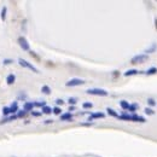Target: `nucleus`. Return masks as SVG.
Here are the masks:
<instances>
[{"label":"nucleus","instance_id":"6ab92c4d","mask_svg":"<svg viewBox=\"0 0 157 157\" xmlns=\"http://www.w3.org/2000/svg\"><path fill=\"white\" fill-rule=\"evenodd\" d=\"M51 112H53V109H52V108H50V107H47V105L42 108V114L48 115V114H51Z\"/></svg>","mask_w":157,"mask_h":157},{"label":"nucleus","instance_id":"f3484780","mask_svg":"<svg viewBox=\"0 0 157 157\" xmlns=\"http://www.w3.org/2000/svg\"><path fill=\"white\" fill-rule=\"evenodd\" d=\"M16 118H18L17 117V115H12V116H10V117H6V118H4L0 123H6V122H10V121H13V120H16Z\"/></svg>","mask_w":157,"mask_h":157},{"label":"nucleus","instance_id":"20e7f679","mask_svg":"<svg viewBox=\"0 0 157 157\" xmlns=\"http://www.w3.org/2000/svg\"><path fill=\"white\" fill-rule=\"evenodd\" d=\"M83 83H85V81L82 79L75 77V79H72V80H69L68 82H65V86L66 87H75V86H81Z\"/></svg>","mask_w":157,"mask_h":157},{"label":"nucleus","instance_id":"cd10ccee","mask_svg":"<svg viewBox=\"0 0 157 157\" xmlns=\"http://www.w3.org/2000/svg\"><path fill=\"white\" fill-rule=\"evenodd\" d=\"M144 111H145V114H146V115H153V114H155V111H153L151 108H146Z\"/></svg>","mask_w":157,"mask_h":157},{"label":"nucleus","instance_id":"9b49d317","mask_svg":"<svg viewBox=\"0 0 157 157\" xmlns=\"http://www.w3.org/2000/svg\"><path fill=\"white\" fill-rule=\"evenodd\" d=\"M72 120H73L72 112H65V114L61 115V121H72Z\"/></svg>","mask_w":157,"mask_h":157},{"label":"nucleus","instance_id":"f8f14e48","mask_svg":"<svg viewBox=\"0 0 157 157\" xmlns=\"http://www.w3.org/2000/svg\"><path fill=\"white\" fill-rule=\"evenodd\" d=\"M10 111H11V114L18 112V103H17V102H13L12 105L10 107Z\"/></svg>","mask_w":157,"mask_h":157},{"label":"nucleus","instance_id":"5701e85b","mask_svg":"<svg viewBox=\"0 0 157 157\" xmlns=\"http://www.w3.org/2000/svg\"><path fill=\"white\" fill-rule=\"evenodd\" d=\"M82 108L83 109H91V108H93V104L92 103H83L82 104Z\"/></svg>","mask_w":157,"mask_h":157},{"label":"nucleus","instance_id":"473e14b6","mask_svg":"<svg viewBox=\"0 0 157 157\" xmlns=\"http://www.w3.org/2000/svg\"><path fill=\"white\" fill-rule=\"evenodd\" d=\"M56 104H57V105H63L64 100L63 99H56Z\"/></svg>","mask_w":157,"mask_h":157},{"label":"nucleus","instance_id":"c756f323","mask_svg":"<svg viewBox=\"0 0 157 157\" xmlns=\"http://www.w3.org/2000/svg\"><path fill=\"white\" fill-rule=\"evenodd\" d=\"M68 102H69V104H72V105H75L76 102H77V99L76 98H69Z\"/></svg>","mask_w":157,"mask_h":157},{"label":"nucleus","instance_id":"0eeeda50","mask_svg":"<svg viewBox=\"0 0 157 157\" xmlns=\"http://www.w3.org/2000/svg\"><path fill=\"white\" fill-rule=\"evenodd\" d=\"M105 117V114L104 112H94V114H91L88 121H92V120H96V118H104Z\"/></svg>","mask_w":157,"mask_h":157},{"label":"nucleus","instance_id":"bb28decb","mask_svg":"<svg viewBox=\"0 0 157 157\" xmlns=\"http://www.w3.org/2000/svg\"><path fill=\"white\" fill-rule=\"evenodd\" d=\"M61 112H62L61 108H58V107H55V108H53V114H55V115H61Z\"/></svg>","mask_w":157,"mask_h":157},{"label":"nucleus","instance_id":"4c0bfd02","mask_svg":"<svg viewBox=\"0 0 157 157\" xmlns=\"http://www.w3.org/2000/svg\"><path fill=\"white\" fill-rule=\"evenodd\" d=\"M155 27H156V30H157V18H155Z\"/></svg>","mask_w":157,"mask_h":157},{"label":"nucleus","instance_id":"a878e982","mask_svg":"<svg viewBox=\"0 0 157 157\" xmlns=\"http://www.w3.org/2000/svg\"><path fill=\"white\" fill-rule=\"evenodd\" d=\"M148 104H149L150 107H155V105H156V102H155V99L149 98V99H148Z\"/></svg>","mask_w":157,"mask_h":157},{"label":"nucleus","instance_id":"ddd939ff","mask_svg":"<svg viewBox=\"0 0 157 157\" xmlns=\"http://www.w3.org/2000/svg\"><path fill=\"white\" fill-rule=\"evenodd\" d=\"M129 105H131V104H129L127 100H121V102H120V107L123 109V110H128V109H129Z\"/></svg>","mask_w":157,"mask_h":157},{"label":"nucleus","instance_id":"39448f33","mask_svg":"<svg viewBox=\"0 0 157 157\" xmlns=\"http://www.w3.org/2000/svg\"><path fill=\"white\" fill-rule=\"evenodd\" d=\"M18 44H20V46H21V48H22L23 51H30L29 42H28V40H27L24 37H20V38H18Z\"/></svg>","mask_w":157,"mask_h":157},{"label":"nucleus","instance_id":"393cba45","mask_svg":"<svg viewBox=\"0 0 157 157\" xmlns=\"http://www.w3.org/2000/svg\"><path fill=\"white\" fill-rule=\"evenodd\" d=\"M3 114H4V116H7V115H10L11 114V111H10V108H3Z\"/></svg>","mask_w":157,"mask_h":157},{"label":"nucleus","instance_id":"412c9836","mask_svg":"<svg viewBox=\"0 0 157 157\" xmlns=\"http://www.w3.org/2000/svg\"><path fill=\"white\" fill-rule=\"evenodd\" d=\"M6 11H7V9H6V6H4L1 9V21H5L6 20Z\"/></svg>","mask_w":157,"mask_h":157},{"label":"nucleus","instance_id":"2f4dec72","mask_svg":"<svg viewBox=\"0 0 157 157\" xmlns=\"http://www.w3.org/2000/svg\"><path fill=\"white\" fill-rule=\"evenodd\" d=\"M118 76H120V72H118V70H115V72L112 73V77H114V79H117Z\"/></svg>","mask_w":157,"mask_h":157},{"label":"nucleus","instance_id":"423d86ee","mask_svg":"<svg viewBox=\"0 0 157 157\" xmlns=\"http://www.w3.org/2000/svg\"><path fill=\"white\" fill-rule=\"evenodd\" d=\"M156 50H157V44H156V42H153V44L151 45V46H149V47H148V48L145 50V52H144V53L149 56L150 53H153V52H155Z\"/></svg>","mask_w":157,"mask_h":157},{"label":"nucleus","instance_id":"e433bc0d","mask_svg":"<svg viewBox=\"0 0 157 157\" xmlns=\"http://www.w3.org/2000/svg\"><path fill=\"white\" fill-rule=\"evenodd\" d=\"M73 110H75V107H70V108H69V111H73Z\"/></svg>","mask_w":157,"mask_h":157},{"label":"nucleus","instance_id":"aec40b11","mask_svg":"<svg viewBox=\"0 0 157 157\" xmlns=\"http://www.w3.org/2000/svg\"><path fill=\"white\" fill-rule=\"evenodd\" d=\"M107 111H108V114H109L110 116H114V117H117V118H118V115H117V112H116L114 109L108 108V109H107Z\"/></svg>","mask_w":157,"mask_h":157},{"label":"nucleus","instance_id":"a211bd4d","mask_svg":"<svg viewBox=\"0 0 157 157\" xmlns=\"http://www.w3.org/2000/svg\"><path fill=\"white\" fill-rule=\"evenodd\" d=\"M41 92H42L44 94H47V96H48V94H51V88H50L48 86L45 85V86L41 87Z\"/></svg>","mask_w":157,"mask_h":157},{"label":"nucleus","instance_id":"c9c22d12","mask_svg":"<svg viewBox=\"0 0 157 157\" xmlns=\"http://www.w3.org/2000/svg\"><path fill=\"white\" fill-rule=\"evenodd\" d=\"M52 122H53L52 120H46V121H45V123H46V125H48V123H52Z\"/></svg>","mask_w":157,"mask_h":157},{"label":"nucleus","instance_id":"72a5a7b5","mask_svg":"<svg viewBox=\"0 0 157 157\" xmlns=\"http://www.w3.org/2000/svg\"><path fill=\"white\" fill-rule=\"evenodd\" d=\"M5 65H7V64H11V63H13V61L12 59H4V62H3Z\"/></svg>","mask_w":157,"mask_h":157},{"label":"nucleus","instance_id":"f257e3e1","mask_svg":"<svg viewBox=\"0 0 157 157\" xmlns=\"http://www.w3.org/2000/svg\"><path fill=\"white\" fill-rule=\"evenodd\" d=\"M149 61V56L145 55V53H140V55H137L134 56L132 59H131V63L133 65H137V64H142V63H145Z\"/></svg>","mask_w":157,"mask_h":157},{"label":"nucleus","instance_id":"dca6fc26","mask_svg":"<svg viewBox=\"0 0 157 157\" xmlns=\"http://www.w3.org/2000/svg\"><path fill=\"white\" fill-rule=\"evenodd\" d=\"M156 73H157V68H156V66H152V68L148 69V70L145 72L146 75H155Z\"/></svg>","mask_w":157,"mask_h":157},{"label":"nucleus","instance_id":"7c9ffc66","mask_svg":"<svg viewBox=\"0 0 157 157\" xmlns=\"http://www.w3.org/2000/svg\"><path fill=\"white\" fill-rule=\"evenodd\" d=\"M24 116H27V111H18V114H17V117H24Z\"/></svg>","mask_w":157,"mask_h":157},{"label":"nucleus","instance_id":"4be33fe9","mask_svg":"<svg viewBox=\"0 0 157 157\" xmlns=\"http://www.w3.org/2000/svg\"><path fill=\"white\" fill-rule=\"evenodd\" d=\"M29 55H30V56H31L34 59H35V61H38V62L40 61V57H39V56H38V55H37L34 51H29Z\"/></svg>","mask_w":157,"mask_h":157},{"label":"nucleus","instance_id":"c85d7f7f","mask_svg":"<svg viewBox=\"0 0 157 157\" xmlns=\"http://www.w3.org/2000/svg\"><path fill=\"white\" fill-rule=\"evenodd\" d=\"M138 109V104H132V105H129V111H135Z\"/></svg>","mask_w":157,"mask_h":157},{"label":"nucleus","instance_id":"6e6552de","mask_svg":"<svg viewBox=\"0 0 157 157\" xmlns=\"http://www.w3.org/2000/svg\"><path fill=\"white\" fill-rule=\"evenodd\" d=\"M33 108H34V103H33V102H26L24 105H23V110L27 111V112H28V111H31Z\"/></svg>","mask_w":157,"mask_h":157},{"label":"nucleus","instance_id":"9d476101","mask_svg":"<svg viewBox=\"0 0 157 157\" xmlns=\"http://www.w3.org/2000/svg\"><path fill=\"white\" fill-rule=\"evenodd\" d=\"M132 121H133V122H142V123L146 122L145 117H143V116H138V115H135V114L132 115Z\"/></svg>","mask_w":157,"mask_h":157},{"label":"nucleus","instance_id":"7ed1b4c3","mask_svg":"<svg viewBox=\"0 0 157 157\" xmlns=\"http://www.w3.org/2000/svg\"><path fill=\"white\" fill-rule=\"evenodd\" d=\"M18 63H20V65H21V66H23V68H27V69H29V70L34 72L35 74H38V73H39V69H37V68L34 66L33 64H30L29 62H27V61H26V59H23V58H20V59H18Z\"/></svg>","mask_w":157,"mask_h":157},{"label":"nucleus","instance_id":"b1692460","mask_svg":"<svg viewBox=\"0 0 157 157\" xmlns=\"http://www.w3.org/2000/svg\"><path fill=\"white\" fill-rule=\"evenodd\" d=\"M34 107H41V108H44V107H46V103L45 102H37V103H34Z\"/></svg>","mask_w":157,"mask_h":157},{"label":"nucleus","instance_id":"f704fd0d","mask_svg":"<svg viewBox=\"0 0 157 157\" xmlns=\"http://www.w3.org/2000/svg\"><path fill=\"white\" fill-rule=\"evenodd\" d=\"M31 115L38 117V116H40V115H41V112H35V111H31Z\"/></svg>","mask_w":157,"mask_h":157},{"label":"nucleus","instance_id":"1a4fd4ad","mask_svg":"<svg viewBox=\"0 0 157 157\" xmlns=\"http://www.w3.org/2000/svg\"><path fill=\"white\" fill-rule=\"evenodd\" d=\"M139 73V70H137V69H129V70H127V72H125L123 73V75L126 76V77H128V76H133V75H138Z\"/></svg>","mask_w":157,"mask_h":157},{"label":"nucleus","instance_id":"4468645a","mask_svg":"<svg viewBox=\"0 0 157 157\" xmlns=\"http://www.w3.org/2000/svg\"><path fill=\"white\" fill-rule=\"evenodd\" d=\"M15 81H16V76H15L13 74H10V75L6 77V82H7V85H13Z\"/></svg>","mask_w":157,"mask_h":157},{"label":"nucleus","instance_id":"f03ea898","mask_svg":"<svg viewBox=\"0 0 157 157\" xmlns=\"http://www.w3.org/2000/svg\"><path fill=\"white\" fill-rule=\"evenodd\" d=\"M87 94H91V96H99V97H107L109 93L108 91L103 90V88H88L86 91Z\"/></svg>","mask_w":157,"mask_h":157},{"label":"nucleus","instance_id":"2eb2a0df","mask_svg":"<svg viewBox=\"0 0 157 157\" xmlns=\"http://www.w3.org/2000/svg\"><path fill=\"white\" fill-rule=\"evenodd\" d=\"M118 118L122 120V121H132V115L122 114V115H118Z\"/></svg>","mask_w":157,"mask_h":157}]
</instances>
